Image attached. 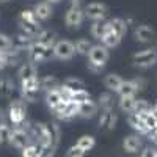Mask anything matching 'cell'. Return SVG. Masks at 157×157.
Returning a JSON list of instances; mask_svg holds the SVG:
<instances>
[{"label": "cell", "mask_w": 157, "mask_h": 157, "mask_svg": "<svg viewBox=\"0 0 157 157\" xmlns=\"http://www.w3.org/2000/svg\"><path fill=\"white\" fill-rule=\"evenodd\" d=\"M6 116L13 127H21L27 121V102L24 99H13L6 109Z\"/></svg>", "instance_id": "obj_1"}, {"label": "cell", "mask_w": 157, "mask_h": 157, "mask_svg": "<svg viewBox=\"0 0 157 157\" xmlns=\"http://www.w3.org/2000/svg\"><path fill=\"white\" fill-rule=\"evenodd\" d=\"M27 58L29 61L32 63H41V61H46V60H50V58H55L54 57V47H47V46H43L36 41H33V44L27 49Z\"/></svg>", "instance_id": "obj_2"}, {"label": "cell", "mask_w": 157, "mask_h": 157, "mask_svg": "<svg viewBox=\"0 0 157 157\" xmlns=\"http://www.w3.org/2000/svg\"><path fill=\"white\" fill-rule=\"evenodd\" d=\"M132 61L137 68H151L157 63V47H148V49H143L137 54H134Z\"/></svg>", "instance_id": "obj_3"}, {"label": "cell", "mask_w": 157, "mask_h": 157, "mask_svg": "<svg viewBox=\"0 0 157 157\" xmlns=\"http://www.w3.org/2000/svg\"><path fill=\"white\" fill-rule=\"evenodd\" d=\"M6 143L10 146L22 151L25 146H29L30 143H33V141H32V137H30V134L27 132V130H24L21 127H13L10 135H8Z\"/></svg>", "instance_id": "obj_4"}, {"label": "cell", "mask_w": 157, "mask_h": 157, "mask_svg": "<svg viewBox=\"0 0 157 157\" xmlns=\"http://www.w3.org/2000/svg\"><path fill=\"white\" fill-rule=\"evenodd\" d=\"M39 78H32V80H24L21 82V99L25 102H35L39 96Z\"/></svg>", "instance_id": "obj_5"}, {"label": "cell", "mask_w": 157, "mask_h": 157, "mask_svg": "<svg viewBox=\"0 0 157 157\" xmlns=\"http://www.w3.org/2000/svg\"><path fill=\"white\" fill-rule=\"evenodd\" d=\"M74 55H75L74 43L68 41V39H58V41L55 43V46H54V57L57 60L66 61V60H71Z\"/></svg>", "instance_id": "obj_6"}, {"label": "cell", "mask_w": 157, "mask_h": 157, "mask_svg": "<svg viewBox=\"0 0 157 157\" xmlns=\"http://www.w3.org/2000/svg\"><path fill=\"white\" fill-rule=\"evenodd\" d=\"M83 13H85V17L90 19V21H105V16L109 13V8L107 5H104L101 2H91L88 3L85 8H83Z\"/></svg>", "instance_id": "obj_7"}, {"label": "cell", "mask_w": 157, "mask_h": 157, "mask_svg": "<svg viewBox=\"0 0 157 157\" xmlns=\"http://www.w3.org/2000/svg\"><path fill=\"white\" fill-rule=\"evenodd\" d=\"M77 115H78V104H75L74 101L63 102L54 110V116L58 118V120H63V121L72 120V118L77 116Z\"/></svg>", "instance_id": "obj_8"}, {"label": "cell", "mask_w": 157, "mask_h": 157, "mask_svg": "<svg viewBox=\"0 0 157 157\" xmlns=\"http://www.w3.org/2000/svg\"><path fill=\"white\" fill-rule=\"evenodd\" d=\"M109 58H110V52L105 46H102V44H94L93 47H91V50L88 52V61L101 64V66H104V68H105V63L109 61Z\"/></svg>", "instance_id": "obj_9"}, {"label": "cell", "mask_w": 157, "mask_h": 157, "mask_svg": "<svg viewBox=\"0 0 157 157\" xmlns=\"http://www.w3.org/2000/svg\"><path fill=\"white\" fill-rule=\"evenodd\" d=\"M83 21H85L83 8H68L66 14H64V24H66L68 29H71V30L78 29Z\"/></svg>", "instance_id": "obj_10"}, {"label": "cell", "mask_w": 157, "mask_h": 157, "mask_svg": "<svg viewBox=\"0 0 157 157\" xmlns=\"http://www.w3.org/2000/svg\"><path fill=\"white\" fill-rule=\"evenodd\" d=\"M66 101H69L68 99V96L63 93V90L61 88H57V90H50V91H47L46 93V104H47V107L54 112L60 104H63V102H66Z\"/></svg>", "instance_id": "obj_11"}, {"label": "cell", "mask_w": 157, "mask_h": 157, "mask_svg": "<svg viewBox=\"0 0 157 157\" xmlns=\"http://www.w3.org/2000/svg\"><path fill=\"white\" fill-rule=\"evenodd\" d=\"M63 90V93L68 96V99L74 94V93H78V91L85 90V83L82 78H77V77H69L63 82V85L60 86Z\"/></svg>", "instance_id": "obj_12"}, {"label": "cell", "mask_w": 157, "mask_h": 157, "mask_svg": "<svg viewBox=\"0 0 157 157\" xmlns=\"http://www.w3.org/2000/svg\"><path fill=\"white\" fill-rule=\"evenodd\" d=\"M118 123V116L115 113V110H107V112H102L99 116V130H105V132H110L116 127Z\"/></svg>", "instance_id": "obj_13"}, {"label": "cell", "mask_w": 157, "mask_h": 157, "mask_svg": "<svg viewBox=\"0 0 157 157\" xmlns=\"http://www.w3.org/2000/svg\"><path fill=\"white\" fill-rule=\"evenodd\" d=\"M123 149L127 154H138L143 149V141L141 137L138 134H132V135H127L123 140Z\"/></svg>", "instance_id": "obj_14"}, {"label": "cell", "mask_w": 157, "mask_h": 157, "mask_svg": "<svg viewBox=\"0 0 157 157\" xmlns=\"http://www.w3.org/2000/svg\"><path fill=\"white\" fill-rule=\"evenodd\" d=\"M134 38L137 39L138 43H141V44H148V43H151L152 39L155 38V33H154V30L149 27V25L141 24V25H137V27H135Z\"/></svg>", "instance_id": "obj_15"}, {"label": "cell", "mask_w": 157, "mask_h": 157, "mask_svg": "<svg viewBox=\"0 0 157 157\" xmlns=\"http://www.w3.org/2000/svg\"><path fill=\"white\" fill-rule=\"evenodd\" d=\"M17 75H19V80H32V78H38V69H36V64L32 61H24L19 69H17Z\"/></svg>", "instance_id": "obj_16"}, {"label": "cell", "mask_w": 157, "mask_h": 157, "mask_svg": "<svg viewBox=\"0 0 157 157\" xmlns=\"http://www.w3.org/2000/svg\"><path fill=\"white\" fill-rule=\"evenodd\" d=\"M98 110H99L98 102L93 101V99H90V101H86V102H83V104L78 105V116L85 118V120H90V118H93V116L98 115Z\"/></svg>", "instance_id": "obj_17"}, {"label": "cell", "mask_w": 157, "mask_h": 157, "mask_svg": "<svg viewBox=\"0 0 157 157\" xmlns=\"http://www.w3.org/2000/svg\"><path fill=\"white\" fill-rule=\"evenodd\" d=\"M14 80L10 75H0V98L10 99L14 93Z\"/></svg>", "instance_id": "obj_18"}, {"label": "cell", "mask_w": 157, "mask_h": 157, "mask_svg": "<svg viewBox=\"0 0 157 157\" xmlns=\"http://www.w3.org/2000/svg\"><path fill=\"white\" fill-rule=\"evenodd\" d=\"M33 41H35L33 38H30L29 35L19 32L14 38H13V47L17 49V50H22V52H27V49L33 44Z\"/></svg>", "instance_id": "obj_19"}, {"label": "cell", "mask_w": 157, "mask_h": 157, "mask_svg": "<svg viewBox=\"0 0 157 157\" xmlns=\"http://www.w3.org/2000/svg\"><path fill=\"white\" fill-rule=\"evenodd\" d=\"M33 11H35V16L38 21H47L50 19L52 13H54V10H52V5L47 3V2H39L33 6Z\"/></svg>", "instance_id": "obj_20"}, {"label": "cell", "mask_w": 157, "mask_h": 157, "mask_svg": "<svg viewBox=\"0 0 157 157\" xmlns=\"http://www.w3.org/2000/svg\"><path fill=\"white\" fill-rule=\"evenodd\" d=\"M35 41L43 46H47V47H54L58 39H57V33L54 30H43L35 38Z\"/></svg>", "instance_id": "obj_21"}, {"label": "cell", "mask_w": 157, "mask_h": 157, "mask_svg": "<svg viewBox=\"0 0 157 157\" xmlns=\"http://www.w3.org/2000/svg\"><path fill=\"white\" fill-rule=\"evenodd\" d=\"M127 121H129V124L132 126V129L135 130V132L138 134V135H146L148 137V129H146V126H145V123H143V120L137 115V113H130V115H127Z\"/></svg>", "instance_id": "obj_22"}, {"label": "cell", "mask_w": 157, "mask_h": 157, "mask_svg": "<svg viewBox=\"0 0 157 157\" xmlns=\"http://www.w3.org/2000/svg\"><path fill=\"white\" fill-rule=\"evenodd\" d=\"M109 30H110L109 21H96V22H93V25H91L90 33H91V36L96 38V39H102V36L105 35Z\"/></svg>", "instance_id": "obj_23"}, {"label": "cell", "mask_w": 157, "mask_h": 157, "mask_svg": "<svg viewBox=\"0 0 157 157\" xmlns=\"http://www.w3.org/2000/svg\"><path fill=\"white\" fill-rule=\"evenodd\" d=\"M46 127H47V132H49V137H50V145L57 149L60 138H61V129H60L58 123H55V121L46 123Z\"/></svg>", "instance_id": "obj_24"}, {"label": "cell", "mask_w": 157, "mask_h": 157, "mask_svg": "<svg viewBox=\"0 0 157 157\" xmlns=\"http://www.w3.org/2000/svg\"><path fill=\"white\" fill-rule=\"evenodd\" d=\"M19 27H21V32H22V33L29 35V36L33 38V39L43 32L41 24H39V22H19Z\"/></svg>", "instance_id": "obj_25"}, {"label": "cell", "mask_w": 157, "mask_h": 157, "mask_svg": "<svg viewBox=\"0 0 157 157\" xmlns=\"http://www.w3.org/2000/svg\"><path fill=\"white\" fill-rule=\"evenodd\" d=\"M109 25H110V32H113L115 35H118L120 38H123L127 32V24L124 19L121 17H113L109 21Z\"/></svg>", "instance_id": "obj_26"}, {"label": "cell", "mask_w": 157, "mask_h": 157, "mask_svg": "<svg viewBox=\"0 0 157 157\" xmlns=\"http://www.w3.org/2000/svg\"><path fill=\"white\" fill-rule=\"evenodd\" d=\"M123 82L124 80L118 74H107L105 78H104V85H105V88H109V91H113V93H118V90L121 88Z\"/></svg>", "instance_id": "obj_27"}, {"label": "cell", "mask_w": 157, "mask_h": 157, "mask_svg": "<svg viewBox=\"0 0 157 157\" xmlns=\"http://www.w3.org/2000/svg\"><path fill=\"white\" fill-rule=\"evenodd\" d=\"M137 115L143 120V123H145V126H146V129H148V132H152V130L157 129V116H155L154 110L146 112V113H137ZM148 135H149V134H148Z\"/></svg>", "instance_id": "obj_28"}, {"label": "cell", "mask_w": 157, "mask_h": 157, "mask_svg": "<svg viewBox=\"0 0 157 157\" xmlns=\"http://www.w3.org/2000/svg\"><path fill=\"white\" fill-rule=\"evenodd\" d=\"M98 107L102 112H107V110H113L115 107V99L112 93H102L98 99Z\"/></svg>", "instance_id": "obj_29"}, {"label": "cell", "mask_w": 157, "mask_h": 157, "mask_svg": "<svg viewBox=\"0 0 157 157\" xmlns=\"http://www.w3.org/2000/svg\"><path fill=\"white\" fill-rule=\"evenodd\" d=\"M39 86H41V90H44L46 93L50 90H57L60 88V82H58V78L54 77V75H44L39 78Z\"/></svg>", "instance_id": "obj_30"}, {"label": "cell", "mask_w": 157, "mask_h": 157, "mask_svg": "<svg viewBox=\"0 0 157 157\" xmlns=\"http://www.w3.org/2000/svg\"><path fill=\"white\" fill-rule=\"evenodd\" d=\"M138 93V88L135 85L134 80H124L121 88L118 90V94H120V98H126V96H135Z\"/></svg>", "instance_id": "obj_31"}, {"label": "cell", "mask_w": 157, "mask_h": 157, "mask_svg": "<svg viewBox=\"0 0 157 157\" xmlns=\"http://www.w3.org/2000/svg\"><path fill=\"white\" fill-rule=\"evenodd\" d=\"M121 39H123V38H120L118 35H115L113 32H110V30H109L105 35L102 36L101 43H102V46H105L107 49H113V47H118V46H120Z\"/></svg>", "instance_id": "obj_32"}, {"label": "cell", "mask_w": 157, "mask_h": 157, "mask_svg": "<svg viewBox=\"0 0 157 157\" xmlns=\"http://www.w3.org/2000/svg\"><path fill=\"white\" fill-rule=\"evenodd\" d=\"M135 102H137V98L135 96H126V98H120V110L130 115L134 113L135 110Z\"/></svg>", "instance_id": "obj_33"}, {"label": "cell", "mask_w": 157, "mask_h": 157, "mask_svg": "<svg viewBox=\"0 0 157 157\" xmlns=\"http://www.w3.org/2000/svg\"><path fill=\"white\" fill-rule=\"evenodd\" d=\"M75 145L80 149H83L85 152H90L91 149L96 146V138L93 135H82L80 138L75 141Z\"/></svg>", "instance_id": "obj_34"}, {"label": "cell", "mask_w": 157, "mask_h": 157, "mask_svg": "<svg viewBox=\"0 0 157 157\" xmlns=\"http://www.w3.org/2000/svg\"><path fill=\"white\" fill-rule=\"evenodd\" d=\"M74 47H75V54H78V55H88V52L91 50L93 44H91L90 39L80 38V39H77V41H75Z\"/></svg>", "instance_id": "obj_35"}, {"label": "cell", "mask_w": 157, "mask_h": 157, "mask_svg": "<svg viewBox=\"0 0 157 157\" xmlns=\"http://www.w3.org/2000/svg\"><path fill=\"white\" fill-rule=\"evenodd\" d=\"M11 49H13V39L5 33H0V52L2 54H8Z\"/></svg>", "instance_id": "obj_36"}, {"label": "cell", "mask_w": 157, "mask_h": 157, "mask_svg": "<svg viewBox=\"0 0 157 157\" xmlns=\"http://www.w3.org/2000/svg\"><path fill=\"white\" fill-rule=\"evenodd\" d=\"M91 99V96H90V93L86 90H82V91H78V93H74L71 98H69V101H74L75 104H83V102H86V101H90Z\"/></svg>", "instance_id": "obj_37"}, {"label": "cell", "mask_w": 157, "mask_h": 157, "mask_svg": "<svg viewBox=\"0 0 157 157\" xmlns=\"http://www.w3.org/2000/svg\"><path fill=\"white\" fill-rule=\"evenodd\" d=\"M19 22H39L35 16V11L27 8V10H24L21 13V16H19Z\"/></svg>", "instance_id": "obj_38"}, {"label": "cell", "mask_w": 157, "mask_h": 157, "mask_svg": "<svg viewBox=\"0 0 157 157\" xmlns=\"http://www.w3.org/2000/svg\"><path fill=\"white\" fill-rule=\"evenodd\" d=\"M151 110H152V109H151V105L148 104V101H145V99H137L134 113H146V112H151Z\"/></svg>", "instance_id": "obj_39"}, {"label": "cell", "mask_w": 157, "mask_h": 157, "mask_svg": "<svg viewBox=\"0 0 157 157\" xmlns=\"http://www.w3.org/2000/svg\"><path fill=\"white\" fill-rule=\"evenodd\" d=\"M85 151L83 149H80L77 145H72L68 151H66V154H64V157H85Z\"/></svg>", "instance_id": "obj_40"}, {"label": "cell", "mask_w": 157, "mask_h": 157, "mask_svg": "<svg viewBox=\"0 0 157 157\" xmlns=\"http://www.w3.org/2000/svg\"><path fill=\"white\" fill-rule=\"evenodd\" d=\"M140 157H157V149L155 148H151V146L143 148L140 151Z\"/></svg>", "instance_id": "obj_41"}, {"label": "cell", "mask_w": 157, "mask_h": 157, "mask_svg": "<svg viewBox=\"0 0 157 157\" xmlns=\"http://www.w3.org/2000/svg\"><path fill=\"white\" fill-rule=\"evenodd\" d=\"M86 66H88V69H90L91 72H94V74H98V72H101V71L104 69V66H101V64H96V63H91V61L86 63Z\"/></svg>", "instance_id": "obj_42"}, {"label": "cell", "mask_w": 157, "mask_h": 157, "mask_svg": "<svg viewBox=\"0 0 157 157\" xmlns=\"http://www.w3.org/2000/svg\"><path fill=\"white\" fill-rule=\"evenodd\" d=\"M8 66V61H6V54H2L0 52V71L5 69Z\"/></svg>", "instance_id": "obj_43"}, {"label": "cell", "mask_w": 157, "mask_h": 157, "mask_svg": "<svg viewBox=\"0 0 157 157\" xmlns=\"http://www.w3.org/2000/svg\"><path fill=\"white\" fill-rule=\"evenodd\" d=\"M69 8H82V0H69Z\"/></svg>", "instance_id": "obj_44"}, {"label": "cell", "mask_w": 157, "mask_h": 157, "mask_svg": "<svg viewBox=\"0 0 157 157\" xmlns=\"http://www.w3.org/2000/svg\"><path fill=\"white\" fill-rule=\"evenodd\" d=\"M149 140L152 141V143H157V129L155 130H152V132H149Z\"/></svg>", "instance_id": "obj_45"}, {"label": "cell", "mask_w": 157, "mask_h": 157, "mask_svg": "<svg viewBox=\"0 0 157 157\" xmlns=\"http://www.w3.org/2000/svg\"><path fill=\"white\" fill-rule=\"evenodd\" d=\"M44 2H47V3H50V5H52V3H60L61 0H44Z\"/></svg>", "instance_id": "obj_46"}, {"label": "cell", "mask_w": 157, "mask_h": 157, "mask_svg": "<svg viewBox=\"0 0 157 157\" xmlns=\"http://www.w3.org/2000/svg\"><path fill=\"white\" fill-rule=\"evenodd\" d=\"M3 143H5V141H3L2 138H0V146H2V145H3Z\"/></svg>", "instance_id": "obj_47"}, {"label": "cell", "mask_w": 157, "mask_h": 157, "mask_svg": "<svg viewBox=\"0 0 157 157\" xmlns=\"http://www.w3.org/2000/svg\"><path fill=\"white\" fill-rule=\"evenodd\" d=\"M0 2H6V0H0Z\"/></svg>", "instance_id": "obj_48"}]
</instances>
